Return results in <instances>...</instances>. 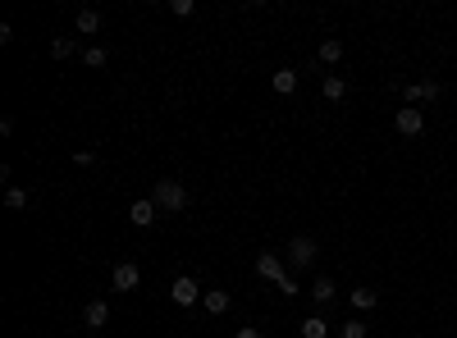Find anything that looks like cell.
<instances>
[{"instance_id": "cell-1", "label": "cell", "mask_w": 457, "mask_h": 338, "mask_svg": "<svg viewBox=\"0 0 457 338\" xmlns=\"http://www.w3.org/2000/svg\"><path fill=\"white\" fill-rule=\"evenodd\" d=\"M151 201H156L160 210H183V206H188V187L174 183V178H160V183L151 187Z\"/></svg>"}, {"instance_id": "cell-2", "label": "cell", "mask_w": 457, "mask_h": 338, "mask_svg": "<svg viewBox=\"0 0 457 338\" xmlns=\"http://www.w3.org/2000/svg\"><path fill=\"white\" fill-rule=\"evenodd\" d=\"M320 256V247H316V238H306V233H297L293 242H288V265H297V270H306V265Z\"/></svg>"}, {"instance_id": "cell-3", "label": "cell", "mask_w": 457, "mask_h": 338, "mask_svg": "<svg viewBox=\"0 0 457 338\" xmlns=\"http://www.w3.org/2000/svg\"><path fill=\"white\" fill-rule=\"evenodd\" d=\"M393 128L403 133V137H416V133L425 128V115H421V110H416V105H403V110H398V115H393Z\"/></svg>"}, {"instance_id": "cell-4", "label": "cell", "mask_w": 457, "mask_h": 338, "mask_svg": "<svg viewBox=\"0 0 457 338\" xmlns=\"http://www.w3.org/2000/svg\"><path fill=\"white\" fill-rule=\"evenodd\" d=\"M169 297H174L178 306H192V302H201L206 293L197 288V279H188V274H178V279H174V288H169Z\"/></svg>"}, {"instance_id": "cell-5", "label": "cell", "mask_w": 457, "mask_h": 338, "mask_svg": "<svg viewBox=\"0 0 457 338\" xmlns=\"http://www.w3.org/2000/svg\"><path fill=\"white\" fill-rule=\"evenodd\" d=\"M156 210H160V206H156L151 196H138V201L128 206V219L138 224V229H147V224H156Z\"/></svg>"}, {"instance_id": "cell-6", "label": "cell", "mask_w": 457, "mask_h": 338, "mask_svg": "<svg viewBox=\"0 0 457 338\" xmlns=\"http://www.w3.org/2000/svg\"><path fill=\"white\" fill-rule=\"evenodd\" d=\"M256 274H261V279H274V284L288 279V274H283V261L274 256V251H261V256H256Z\"/></svg>"}, {"instance_id": "cell-7", "label": "cell", "mask_w": 457, "mask_h": 338, "mask_svg": "<svg viewBox=\"0 0 457 338\" xmlns=\"http://www.w3.org/2000/svg\"><path fill=\"white\" fill-rule=\"evenodd\" d=\"M407 105H421V101H439V83H407L403 87Z\"/></svg>"}, {"instance_id": "cell-8", "label": "cell", "mask_w": 457, "mask_h": 338, "mask_svg": "<svg viewBox=\"0 0 457 338\" xmlns=\"http://www.w3.org/2000/svg\"><path fill=\"white\" fill-rule=\"evenodd\" d=\"M142 284V270L133 261H124V265H115V288H119V293H133V288Z\"/></svg>"}, {"instance_id": "cell-9", "label": "cell", "mask_w": 457, "mask_h": 338, "mask_svg": "<svg viewBox=\"0 0 457 338\" xmlns=\"http://www.w3.org/2000/svg\"><path fill=\"white\" fill-rule=\"evenodd\" d=\"M83 325H88V329H106V325H110V306L101 302V297L83 306Z\"/></svg>"}, {"instance_id": "cell-10", "label": "cell", "mask_w": 457, "mask_h": 338, "mask_svg": "<svg viewBox=\"0 0 457 338\" xmlns=\"http://www.w3.org/2000/svg\"><path fill=\"white\" fill-rule=\"evenodd\" d=\"M270 87L279 92V96H293L297 92V69H279V74L270 78Z\"/></svg>"}, {"instance_id": "cell-11", "label": "cell", "mask_w": 457, "mask_h": 338, "mask_svg": "<svg viewBox=\"0 0 457 338\" xmlns=\"http://www.w3.org/2000/svg\"><path fill=\"white\" fill-rule=\"evenodd\" d=\"M201 306H206L210 316H224L228 306H233V297H228V293H219V288H210V293L201 297Z\"/></svg>"}, {"instance_id": "cell-12", "label": "cell", "mask_w": 457, "mask_h": 338, "mask_svg": "<svg viewBox=\"0 0 457 338\" xmlns=\"http://www.w3.org/2000/svg\"><path fill=\"white\" fill-rule=\"evenodd\" d=\"M78 33L83 37L101 33V10H78Z\"/></svg>"}, {"instance_id": "cell-13", "label": "cell", "mask_w": 457, "mask_h": 338, "mask_svg": "<svg viewBox=\"0 0 457 338\" xmlns=\"http://www.w3.org/2000/svg\"><path fill=\"white\" fill-rule=\"evenodd\" d=\"M320 92H325V101H343V96H348V83H343L338 74H329L325 83H320Z\"/></svg>"}, {"instance_id": "cell-14", "label": "cell", "mask_w": 457, "mask_h": 338, "mask_svg": "<svg viewBox=\"0 0 457 338\" xmlns=\"http://www.w3.org/2000/svg\"><path fill=\"white\" fill-rule=\"evenodd\" d=\"M302 338H329L325 316H306V320H302Z\"/></svg>"}, {"instance_id": "cell-15", "label": "cell", "mask_w": 457, "mask_h": 338, "mask_svg": "<svg viewBox=\"0 0 457 338\" xmlns=\"http://www.w3.org/2000/svg\"><path fill=\"white\" fill-rule=\"evenodd\" d=\"M338 60H343V42L325 37V42H320V65H338Z\"/></svg>"}, {"instance_id": "cell-16", "label": "cell", "mask_w": 457, "mask_h": 338, "mask_svg": "<svg viewBox=\"0 0 457 338\" xmlns=\"http://www.w3.org/2000/svg\"><path fill=\"white\" fill-rule=\"evenodd\" d=\"M375 306H380V293H370V288L352 293V311H375Z\"/></svg>"}, {"instance_id": "cell-17", "label": "cell", "mask_w": 457, "mask_h": 338, "mask_svg": "<svg viewBox=\"0 0 457 338\" xmlns=\"http://www.w3.org/2000/svg\"><path fill=\"white\" fill-rule=\"evenodd\" d=\"M311 297H316L320 306H329L338 297V288H334V279H316V288H311Z\"/></svg>"}, {"instance_id": "cell-18", "label": "cell", "mask_w": 457, "mask_h": 338, "mask_svg": "<svg viewBox=\"0 0 457 338\" xmlns=\"http://www.w3.org/2000/svg\"><path fill=\"white\" fill-rule=\"evenodd\" d=\"M51 55H55V60H74V55H78L74 37H55V42H51Z\"/></svg>"}, {"instance_id": "cell-19", "label": "cell", "mask_w": 457, "mask_h": 338, "mask_svg": "<svg viewBox=\"0 0 457 338\" xmlns=\"http://www.w3.org/2000/svg\"><path fill=\"white\" fill-rule=\"evenodd\" d=\"M106 60H110L106 46H88V51H83V65L88 69H106Z\"/></svg>"}, {"instance_id": "cell-20", "label": "cell", "mask_w": 457, "mask_h": 338, "mask_svg": "<svg viewBox=\"0 0 457 338\" xmlns=\"http://www.w3.org/2000/svg\"><path fill=\"white\" fill-rule=\"evenodd\" d=\"M5 206H10V210H28V192H23V187H5Z\"/></svg>"}, {"instance_id": "cell-21", "label": "cell", "mask_w": 457, "mask_h": 338, "mask_svg": "<svg viewBox=\"0 0 457 338\" xmlns=\"http://www.w3.org/2000/svg\"><path fill=\"white\" fill-rule=\"evenodd\" d=\"M366 334H370V329H366V325H361V320H357V316H352V320H348V325L338 329V338H366Z\"/></svg>"}, {"instance_id": "cell-22", "label": "cell", "mask_w": 457, "mask_h": 338, "mask_svg": "<svg viewBox=\"0 0 457 338\" xmlns=\"http://www.w3.org/2000/svg\"><path fill=\"white\" fill-rule=\"evenodd\" d=\"M169 10H174V14H178V19H188V14H192V10H197V5H192V0H174V5H169Z\"/></svg>"}, {"instance_id": "cell-23", "label": "cell", "mask_w": 457, "mask_h": 338, "mask_svg": "<svg viewBox=\"0 0 457 338\" xmlns=\"http://www.w3.org/2000/svg\"><path fill=\"white\" fill-rule=\"evenodd\" d=\"M233 338H261V329H247V325H242V329H238Z\"/></svg>"}]
</instances>
